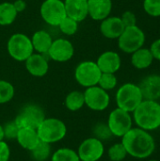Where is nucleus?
Listing matches in <instances>:
<instances>
[{
	"label": "nucleus",
	"mask_w": 160,
	"mask_h": 161,
	"mask_svg": "<svg viewBox=\"0 0 160 161\" xmlns=\"http://www.w3.org/2000/svg\"><path fill=\"white\" fill-rule=\"evenodd\" d=\"M118 84V79L115 75V74H109V73H102L100 79L98 81V86L102 88L105 91H110L113 90Z\"/></svg>",
	"instance_id": "obj_28"
},
{
	"label": "nucleus",
	"mask_w": 160,
	"mask_h": 161,
	"mask_svg": "<svg viewBox=\"0 0 160 161\" xmlns=\"http://www.w3.org/2000/svg\"><path fill=\"white\" fill-rule=\"evenodd\" d=\"M66 15L76 22H81L87 18L88 0H65L64 1Z\"/></svg>",
	"instance_id": "obj_19"
},
{
	"label": "nucleus",
	"mask_w": 160,
	"mask_h": 161,
	"mask_svg": "<svg viewBox=\"0 0 160 161\" xmlns=\"http://www.w3.org/2000/svg\"><path fill=\"white\" fill-rule=\"evenodd\" d=\"M125 27H128V26H133V25H137V17L135 15L134 12L132 11H125L123 13L122 17H120Z\"/></svg>",
	"instance_id": "obj_34"
},
{
	"label": "nucleus",
	"mask_w": 160,
	"mask_h": 161,
	"mask_svg": "<svg viewBox=\"0 0 160 161\" xmlns=\"http://www.w3.org/2000/svg\"><path fill=\"white\" fill-rule=\"evenodd\" d=\"M14 87L11 83L0 79V104L9 102L14 96Z\"/></svg>",
	"instance_id": "obj_27"
},
{
	"label": "nucleus",
	"mask_w": 160,
	"mask_h": 161,
	"mask_svg": "<svg viewBox=\"0 0 160 161\" xmlns=\"http://www.w3.org/2000/svg\"><path fill=\"white\" fill-rule=\"evenodd\" d=\"M102 72L96 62L85 60L79 63L74 71V78L79 85L85 88L96 86L100 79Z\"/></svg>",
	"instance_id": "obj_8"
},
{
	"label": "nucleus",
	"mask_w": 160,
	"mask_h": 161,
	"mask_svg": "<svg viewBox=\"0 0 160 161\" xmlns=\"http://www.w3.org/2000/svg\"><path fill=\"white\" fill-rule=\"evenodd\" d=\"M17 10L13 3L4 2L0 4V25H11L16 17Z\"/></svg>",
	"instance_id": "obj_23"
},
{
	"label": "nucleus",
	"mask_w": 160,
	"mask_h": 161,
	"mask_svg": "<svg viewBox=\"0 0 160 161\" xmlns=\"http://www.w3.org/2000/svg\"><path fill=\"white\" fill-rule=\"evenodd\" d=\"M93 132H94L95 138L98 139V140H100L101 142L109 140L113 136L111 134L108 126V124H105V123H99V124H97L95 125L94 129H93Z\"/></svg>",
	"instance_id": "obj_31"
},
{
	"label": "nucleus",
	"mask_w": 160,
	"mask_h": 161,
	"mask_svg": "<svg viewBox=\"0 0 160 161\" xmlns=\"http://www.w3.org/2000/svg\"><path fill=\"white\" fill-rule=\"evenodd\" d=\"M44 111L38 105L30 104L24 107L15 118V123L19 128L29 127L37 129L40 124L45 119Z\"/></svg>",
	"instance_id": "obj_9"
},
{
	"label": "nucleus",
	"mask_w": 160,
	"mask_h": 161,
	"mask_svg": "<svg viewBox=\"0 0 160 161\" xmlns=\"http://www.w3.org/2000/svg\"><path fill=\"white\" fill-rule=\"evenodd\" d=\"M143 101L142 93L139 85L125 83L122 85L116 92L117 108L132 113Z\"/></svg>",
	"instance_id": "obj_4"
},
{
	"label": "nucleus",
	"mask_w": 160,
	"mask_h": 161,
	"mask_svg": "<svg viewBox=\"0 0 160 161\" xmlns=\"http://www.w3.org/2000/svg\"><path fill=\"white\" fill-rule=\"evenodd\" d=\"M16 141L20 144V146L27 151H31L34 149L37 144L40 142V139L37 133V130L29 127L20 128L17 134Z\"/></svg>",
	"instance_id": "obj_20"
},
{
	"label": "nucleus",
	"mask_w": 160,
	"mask_h": 161,
	"mask_svg": "<svg viewBox=\"0 0 160 161\" xmlns=\"http://www.w3.org/2000/svg\"><path fill=\"white\" fill-rule=\"evenodd\" d=\"M29 152L31 158L35 161H45L51 155V146L49 143L40 141L37 146Z\"/></svg>",
	"instance_id": "obj_25"
},
{
	"label": "nucleus",
	"mask_w": 160,
	"mask_h": 161,
	"mask_svg": "<svg viewBox=\"0 0 160 161\" xmlns=\"http://www.w3.org/2000/svg\"><path fill=\"white\" fill-rule=\"evenodd\" d=\"M31 42L35 51L40 54H47L53 42V39L45 30H38L33 34Z\"/></svg>",
	"instance_id": "obj_22"
},
{
	"label": "nucleus",
	"mask_w": 160,
	"mask_h": 161,
	"mask_svg": "<svg viewBox=\"0 0 160 161\" xmlns=\"http://www.w3.org/2000/svg\"><path fill=\"white\" fill-rule=\"evenodd\" d=\"M40 11L43 21L52 26H58L67 16L64 2L61 0H44Z\"/></svg>",
	"instance_id": "obj_10"
},
{
	"label": "nucleus",
	"mask_w": 160,
	"mask_h": 161,
	"mask_svg": "<svg viewBox=\"0 0 160 161\" xmlns=\"http://www.w3.org/2000/svg\"><path fill=\"white\" fill-rule=\"evenodd\" d=\"M5 140V134H4V128L3 125H0V142Z\"/></svg>",
	"instance_id": "obj_38"
},
{
	"label": "nucleus",
	"mask_w": 160,
	"mask_h": 161,
	"mask_svg": "<svg viewBox=\"0 0 160 161\" xmlns=\"http://www.w3.org/2000/svg\"><path fill=\"white\" fill-rule=\"evenodd\" d=\"M150 51L154 57V59L160 61V38L156 40L150 46Z\"/></svg>",
	"instance_id": "obj_36"
},
{
	"label": "nucleus",
	"mask_w": 160,
	"mask_h": 161,
	"mask_svg": "<svg viewBox=\"0 0 160 161\" xmlns=\"http://www.w3.org/2000/svg\"><path fill=\"white\" fill-rule=\"evenodd\" d=\"M36 130L40 141L49 144L60 142L67 133L66 125L58 118H45Z\"/></svg>",
	"instance_id": "obj_3"
},
{
	"label": "nucleus",
	"mask_w": 160,
	"mask_h": 161,
	"mask_svg": "<svg viewBox=\"0 0 160 161\" xmlns=\"http://www.w3.org/2000/svg\"><path fill=\"white\" fill-rule=\"evenodd\" d=\"M139 87L143 100L158 101L160 99V75L153 74L144 77Z\"/></svg>",
	"instance_id": "obj_14"
},
{
	"label": "nucleus",
	"mask_w": 160,
	"mask_h": 161,
	"mask_svg": "<svg viewBox=\"0 0 160 161\" xmlns=\"http://www.w3.org/2000/svg\"><path fill=\"white\" fill-rule=\"evenodd\" d=\"M76 153L80 161H98L105 153V147L103 142L93 137L83 141Z\"/></svg>",
	"instance_id": "obj_12"
},
{
	"label": "nucleus",
	"mask_w": 160,
	"mask_h": 161,
	"mask_svg": "<svg viewBox=\"0 0 160 161\" xmlns=\"http://www.w3.org/2000/svg\"><path fill=\"white\" fill-rule=\"evenodd\" d=\"M58 27L63 34H65L67 36H72V35L75 34L78 29V22L66 16L61 21Z\"/></svg>",
	"instance_id": "obj_30"
},
{
	"label": "nucleus",
	"mask_w": 160,
	"mask_h": 161,
	"mask_svg": "<svg viewBox=\"0 0 160 161\" xmlns=\"http://www.w3.org/2000/svg\"><path fill=\"white\" fill-rule=\"evenodd\" d=\"M108 156L111 161H123L128 155L122 142L115 143L108 151Z\"/></svg>",
	"instance_id": "obj_29"
},
{
	"label": "nucleus",
	"mask_w": 160,
	"mask_h": 161,
	"mask_svg": "<svg viewBox=\"0 0 160 161\" xmlns=\"http://www.w3.org/2000/svg\"><path fill=\"white\" fill-rule=\"evenodd\" d=\"M74 52V49L72 42L69 40L60 38L53 41L47 54L57 62H66L73 58Z\"/></svg>",
	"instance_id": "obj_13"
},
{
	"label": "nucleus",
	"mask_w": 160,
	"mask_h": 161,
	"mask_svg": "<svg viewBox=\"0 0 160 161\" xmlns=\"http://www.w3.org/2000/svg\"><path fill=\"white\" fill-rule=\"evenodd\" d=\"M148 161H158V160H157V159H151V160H148Z\"/></svg>",
	"instance_id": "obj_39"
},
{
	"label": "nucleus",
	"mask_w": 160,
	"mask_h": 161,
	"mask_svg": "<svg viewBox=\"0 0 160 161\" xmlns=\"http://www.w3.org/2000/svg\"><path fill=\"white\" fill-rule=\"evenodd\" d=\"M85 105L84 93L78 91H73L65 98V107L71 111H77Z\"/></svg>",
	"instance_id": "obj_24"
},
{
	"label": "nucleus",
	"mask_w": 160,
	"mask_h": 161,
	"mask_svg": "<svg viewBox=\"0 0 160 161\" xmlns=\"http://www.w3.org/2000/svg\"><path fill=\"white\" fill-rule=\"evenodd\" d=\"M25 62L27 72L31 75L36 77L44 76L49 70V64L47 59L43 57L42 54L40 53H33Z\"/></svg>",
	"instance_id": "obj_18"
},
{
	"label": "nucleus",
	"mask_w": 160,
	"mask_h": 161,
	"mask_svg": "<svg viewBox=\"0 0 160 161\" xmlns=\"http://www.w3.org/2000/svg\"><path fill=\"white\" fill-rule=\"evenodd\" d=\"M131 55V63L138 70L147 69L154 61V57L148 48L141 47Z\"/></svg>",
	"instance_id": "obj_21"
},
{
	"label": "nucleus",
	"mask_w": 160,
	"mask_h": 161,
	"mask_svg": "<svg viewBox=\"0 0 160 161\" xmlns=\"http://www.w3.org/2000/svg\"><path fill=\"white\" fill-rule=\"evenodd\" d=\"M96 64L102 73L115 74L120 70L122 60L118 53L114 51H106L99 56Z\"/></svg>",
	"instance_id": "obj_16"
},
{
	"label": "nucleus",
	"mask_w": 160,
	"mask_h": 161,
	"mask_svg": "<svg viewBox=\"0 0 160 161\" xmlns=\"http://www.w3.org/2000/svg\"><path fill=\"white\" fill-rule=\"evenodd\" d=\"M112 10V0H88L89 16L95 21L108 17Z\"/></svg>",
	"instance_id": "obj_17"
},
{
	"label": "nucleus",
	"mask_w": 160,
	"mask_h": 161,
	"mask_svg": "<svg viewBox=\"0 0 160 161\" xmlns=\"http://www.w3.org/2000/svg\"><path fill=\"white\" fill-rule=\"evenodd\" d=\"M51 161H80V159L74 150L70 148H60L52 155Z\"/></svg>",
	"instance_id": "obj_26"
},
{
	"label": "nucleus",
	"mask_w": 160,
	"mask_h": 161,
	"mask_svg": "<svg viewBox=\"0 0 160 161\" xmlns=\"http://www.w3.org/2000/svg\"><path fill=\"white\" fill-rule=\"evenodd\" d=\"M107 124L113 136L122 138L133 127V118L131 113L117 108L109 113Z\"/></svg>",
	"instance_id": "obj_7"
},
{
	"label": "nucleus",
	"mask_w": 160,
	"mask_h": 161,
	"mask_svg": "<svg viewBox=\"0 0 160 161\" xmlns=\"http://www.w3.org/2000/svg\"><path fill=\"white\" fill-rule=\"evenodd\" d=\"M145 42V33L137 25L125 27L118 38V46L120 50L126 54H132L138 49L143 47Z\"/></svg>",
	"instance_id": "obj_6"
},
{
	"label": "nucleus",
	"mask_w": 160,
	"mask_h": 161,
	"mask_svg": "<svg viewBox=\"0 0 160 161\" xmlns=\"http://www.w3.org/2000/svg\"><path fill=\"white\" fill-rule=\"evenodd\" d=\"M10 158V149L4 141L0 142V161H8Z\"/></svg>",
	"instance_id": "obj_35"
},
{
	"label": "nucleus",
	"mask_w": 160,
	"mask_h": 161,
	"mask_svg": "<svg viewBox=\"0 0 160 161\" xmlns=\"http://www.w3.org/2000/svg\"><path fill=\"white\" fill-rule=\"evenodd\" d=\"M101 22L100 31L102 35L110 40L118 39L125 28L121 18L117 16H108Z\"/></svg>",
	"instance_id": "obj_15"
},
{
	"label": "nucleus",
	"mask_w": 160,
	"mask_h": 161,
	"mask_svg": "<svg viewBox=\"0 0 160 161\" xmlns=\"http://www.w3.org/2000/svg\"><path fill=\"white\" fill-rule=\"evenodd\" d=\"M4 134H5V139L7 140H16L17 134L19 131V126L16 125L15 121L8 122L4 126Z\"/></svg>",
	"instance_id": "obj_33"
},
{
	"label": "nucleus",
	"mask_w": 160,
	"mask_h": 161,
	"mask_svg": "<svg viewBox=\"0 0 160 161\" xmlns=\"http://www.w3.org/2000/svg\"><path fill=\"white\" fill-rule=\"evenodd\" d=\"M8 55L17 61H25L34 52L31 39L25 34L15 33L8 41Z\"/></svg>",
	"instance_id": "obj_5"
},
{
	"label": "nucleus",
	"mask_w": 160,
	"mask_h": 161,
	"mask_svg": "<svg viewBox=\"0 0 160 161\" xmlns=\"http://www.w3.org/2000/svg\"><path fill=\"white\" fill-rule=\"evenodd\" d=\"M123 145L127 155L135 158H148L156 150V142L149 131L140 127H132L122 137Z\"/></svg>",
	"instance_id": "obj_1"
},
{
	"label": "nucleus",
	"mask_w": 160,
	"mask_h": 161,
	"mask_svg": "<svg viewBox=\"0 0 160 161\" xmlns=\"http://www.w3.org/2000/svg\"><path fill=\"white\" fill-rule=\"evenodd\" d=\"M13 5H14V7H15V8H16L17 12L23 11V10L25 8V7H26V4H25V2L24 0H16V1L13 3Z\"/></svg>",
	"instance_id": "obj_37"
},
{
	"label": "nucleus",
	"mask_w": 160,
	"mask_h": 161,
	"mask_svg": "<svg viewBox=\"0 0 160 161\" xmlns=\"http://www.w3.org/2000/svg\"><path fill=\"white\" fill-rule=\"evenodd\" d=\"M143 9L152 17H160V0H144Z\"/></svg>",
	"instance_id": "obj_32"
},
{
	"label": "nucleus",
	"mask_w": 160,
	"mask_h": 161,
	"mask_svg": "<svg viewBox=\"0 0 160 161\" xmlns=\"http://www.w3.org/2000/svg\"><path fill=\"white\" fill-rule=\"evenodd\" d=\"M84 93L85 105L91 110L103 111L108 108L110 103V97L107 91L98 85L86 88Z\"/></svg>",
	"instance_id": "obj_11"
},
{
	"label": "nucleus",
	"mask_w": 160,
	"mask_h": 161,
	"mask_svg": "<svg viewBox=\"0 0 160 161\" xmlns=\"http://www.w3.org/2000/svg\"><path fill=\"white\" fill-rule=\"evenodd\" d=\"M132 113L137 127L149 132L160 127V103L157 101L143 100Z\"/></svg>",
	"instance_id": "obj_2"
}]
</instances>
